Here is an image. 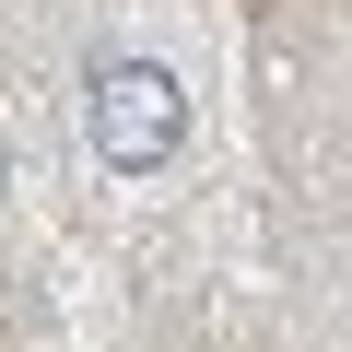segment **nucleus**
Listing matches in <instances>:
<instances>
[{
  "label": "nucleus",
  "instance_id": "obj_2",
  "mask_svg": "<svg viewBox=\"0 0 352 352\" xmlns=\"http://www.w3.org/2000/svg\"><path fill=\"white\" fill-rule=\"evenodd\" d=\"M0 188H12V153H0Z\"/></svg>",
  "mask_w": 352,
  "mask_h": 352
},
{
  "label": "nucleus",
  "instance_id": "obj_1",
  "mask_svg": "<svg viewBox=\"0 0 352 352\" xmlns=\"http://www.w3.org/2000/svg\"><path fill=\"white\" fill-rule=\"evenodd\" d=\"M188 129H200V106L153 47H94L82 59V153L106 176H164L188 153Z\"/></svg>",
  "mask_w": 352,
  "mask_h": 352
}]
</instances>
